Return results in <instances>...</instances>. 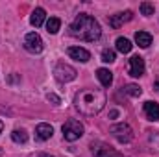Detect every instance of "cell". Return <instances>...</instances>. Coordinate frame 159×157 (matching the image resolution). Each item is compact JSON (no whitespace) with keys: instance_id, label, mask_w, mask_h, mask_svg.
<instances>
[{"instance_id":"obj_1","label":"cell","mask_w":159,"mask_h":157,"mask_svg":"<svg viewBox=\"0 0 159 157\" xmlns=\"http://www.w3.org/2000/svg\"><path fill=\"white\" fill-rule=\"evenodd\" d=\"M106 92L102 89H81L74 96V107L85 117L98 115L106 105Z\"/></svg>"},{"instance_id":"obj_2","label":"cell","mask_w":159,"mask_h":157,"mask_svg":"<svg viewBox=\"0 0 159 157\" xmlns=\"http://www.w3.org/2000/svg\"><path fill=\"white\" fill-rule=\"evenodd\" d=\"M70 35L80 41H87V43H94L100 39L102 35V28L98 24V20L91 15L81 13L74 19V22L70 24Z\"/></svg>"},{"instance_id":"obj_3","label":"cell","mask_w":159,"mask_h":157,"mask_svg":"<svg viewBox=\"0 0 159 157\" xmlns=\"http://www.w3.org/2000/svg\"><path fill=\"white\" fill-rule=\"evenodd\" d=\"M61 131H63V139H65V141L74 142V141H78L80 137L83 135V124H81L80 120L70 118V120H67V122L63 124Z\"/></svg>"},{"instance_id":"obj_4","label":"cell","mask_w":159,"mask_h":157,"mask_svg":"<svg viewBox=\"0 0 159 157\" xmlns=\"http://www.w3.org/2000/svg\"><path fill=\"white\" fill-rule=\"evenodd\" d=\"M111 135L122 142V144H126V142H131L133 141V129L128 126V124H115V126H111Z\"/></svg>"},{"instance_id":"obj_5","label":"cell","mask_w":159,"mask_h":157,"mask_svg":"<svg viewBox=\"0 0 159 157\" xmlns=\"http://www.w3.org/2000/svg\"><path fill=\"white\" fill-rule=\"evenodd\" d=\"M76 69H72L70 65H67V63H57L56 65V69H54V76L57 81H61V83H67V81H72V79H76Z\"/></svg>"},{"instance_id":"obj_6","label":"cell","mask_w":159,"mask_h":157,"mask_svg":"<svg viewBox=\"0 0 159 157\" xmlns=\"http://www.w3.org/2000/svg\"><path fill=\"white\" fill-rule=\"evenodd\" d=\"M24 48H26L30 54H41V52H43L44 44H43V39H41V35L37 32L26 34V37H24Z\"/></svg>"},{"instance_id":"obj_7","label":"cell","mask_w":159,"mask_h":157,"mask_svg":"<svg viewBox=\"0 0 159 157\" xmlns=\"http://www.w3.org/2000/svg\"><path fill=\"white\" fill-rule=\"evenodd\" d=\"M91 152L94 157H124L120 152H117L115 148H111L106 142H93L91 144Z\"/></svg>"},{"instance_id":"obj_8","label":"cell","mask_w":159,"mask_h":157,"mask_svg":"<svg viewBox=\"0 0 159 157\" xmlns=\"http://www.w3.org/2000/svg\"><path fill=\"white\" fill-rule=\"evenodd\" d=\"M144 59L141 57V56H133L131 59H129V76H133V78H141L143 74H144Z\"/></svg>"},{"instance_id":"obj_9","label":"cell","mask_w":159,"mask_h":157,"mask_svg":"<svg viewBox=\"0 0 159 157\" xmlns=\"http://www.w3.org/2000/svg\"><path fill=\"white\" fill-rule=\"evenodd\" d=\"M131 19H133V13H131V11H122V13H117V15H111L107 20H109V26H111V28L119 30L124 22H129Z\"/></svg>"},{"instance_id":"obj_10","label":"cell","mask_w":159,"mask_h":157,"mask_svg":"<svg viewBox=\"0 0 159 157\" xmlns=\"http://www.w3.org/2000/svg\"><path fill=\"white\" fill-rule=\"evenodd\" d=\"M67 52H69V56H70L72 59H76L80 63H87V61L91 59V52L85 50V48H81V46H70Z\"/></svg>"},{"instance_id":"obj_11","label":"cell","mask_w":159,"mask_h":157,"mask_svg":"<svg viewBox=\"0 0 159 157\" xmlns=\"http://www.w3.org/2000/svg\"><path fill=\"white\" fill-rule=\"evenodd\" d=\"M54 135V128L50 126V124H39L37 128H35V137L39 139V141H48L50 137Z\"/></svg>"},{"instance_id":"obj_12","label":"cell","mask_w":159,"mask_h":157,"mask_svg":"<svg viewBox=\"0 0 159 157\" xmlns=\"http://www.w3.org/2000/svg\"><path fill=\"white\" fill-rule=\"evenodd\" d=\"M144 115L148 120H159V104L157 102H144Z\"/></svg>"},{"instance_id":"obj_13","label":"cell","mask_w":159,"mask_h":157,"mask_svg":"<svg viewBox=\"0 0 159 157\" xmlns=\"http://www.w3.org/2000/svg\"><path fill=\"white\" fill-rule=\"evenodd\" d=\"M44 19H46V11H44L43 7H35V9L32 11V17H30V24H32V26H35V28H39V26H43Z\"/></svg>"},{"instance_id":"obj_14","label":"cell","mask_w":159,"mask_h":157,"mask_svg":"<svg viewBox=\"0 0 159 157\" xmlns=\"http://www.w3.org/2000/svg\"><path fill=\"white\" fill-rule=\"evenodd\" d=\"M96 78H98V81H100L104 87H109V85L113 83V72H111L109 69H98V70H96Z\"/></svg>"},{"instance_id":"obj_15","label":"cell","mask_w":159,"mask_h":157,"mask_svg":"<svg viewBox=\"0 0 159 157\" xmlns=\"http://www.w3.org/2000/svg\"><path fill=\"white\" fill-rule=\"evenodd\" d=\"M135 43L141 46V48H148L152 44V35L148 32H137L135 34Z\"/></svg>"},{"instance_id":"obj_16","label":"cell","mask_w":159,"mask_h":157,"mask_svg":"<svg viewBox=\"0 0 159 157\" xmlns=\"http://www.w3.org/2000/svg\"><path fill=\"white\" fill-rule=\"evenodd\" d=\"M115 44H117V50H119L120 54H129V52H131V48H133L131 41L126 39V37H119Z\"/></svg>"},{"instance_id":"obj_17","label":"cell","mask_w":159,"mask_h":157,"mask_svg":"<svg viewBox=\"0 0 159 157\" xmlns=\"http://www.w3.org/2000/svg\"><path fill=\"white\" fill-rule=\"evenodd\" d=\"M59 28H61V20H59L57 17H50V19L46 20V32H48V34H57Z\"/></svg>"},{"instance_id":"obj_18","label":"cell","mask_w":159,"mask_h":157,"mask_svg":"<svg viewBox=\"0 0 159 157\" xmlns=\"http://www.w3.org/2000/svg\"><path fill=\"white\" fill-rule=\"evenodd\" d=\"M11 139H13V142L24 144V142L28 141V133H26L24 129H13V133H11Z\"/></svg>"},{"instance_id":"obj_19","label":"cell","mask_w":159,"mask_h":157,"mask_svg":"<svg viewBox=\"0 0 159 157\" xmlns=\"http://www.w3.org/2000/svg\"><path fill=\"white\" fill-rule=\"evenodd\" d=\"M115 59H117L115 50H111V48H104V50H102V61H104V63H113Z\"/></svg>"},{"instance_id":"obj_20","label":"cell","mask_w":159,"mask_h":157,"mask_svg":"<svg viewBox=\"0 0 159 157\" xmlns=\"http://www.w3.org/2000/svg\"><path fill=\"white\" fill-rule=\"evenodd\" d=\"M124 92L126 94H129V96H141V87L139 85H133V83H129V85H126L124 87Z\"/></svg>"},{"instance_id":"obj_21","label":"cell","mask_w":159,"mask_h":157,"mask_svg":"<svg viewBox=\"0 0 159 157\" xmlns=\"http://www.w3.org/2000/svg\"><path fill=\"white\" fill-rule=\"evenodd\" d=\"M141 13H143L144 17H152V15H154V4L143 2V4H141Z\"/></svg>"},{"instance_id":"obj_22","label":"cell","mask_w":159,"mask_h":157,"mask_svg":"<svg viewBox=\"0 0 159 157\" xmlns=\"http://www.w3.org/2000/svg\"><path fill=\"white\" fill-rule=\"evenodd\" d=\"M46 98H48V102H52V104H56V105H57V104H61L59 96H57V94H54V92H50V94H48Z\"/></svg>"},{"instance_id":"obj_23","label":"cell","mask_w":159,"mask_h":157,"mask_svg":"<svg viewBox=\"0 0 159 157\" xmlns=\"http://www.w3.org/2000/svg\"><path fill=\"white\" fill-rule=\"evenodd\" d=\"M2 131H4V122L0 120V133H2Z\"/></svg>"},{"instance_id":"obj_24","label":"cell","mask_w":159,"mask_h":157,"mask_svg":"<svg viewBox=\"0 0 159 157\" xmlns=\"http://www.w3.org/2000/svg\"><path fill=\"white\" fill-rule=\"evenodd\" d=\"M39 157H52V155H48V154H41Z\"/></svg>"},{"instance_id":"obj_25","label":"cell","mask_w":159,"mask_h":157,"mask_svg":"<svg viewBox=\"0 0 159 157\" xmlns=\"http://www.w3.org/2000/svg\"><path fill=\"white\" fill-rule=\"evenodd\" d=\"M156 89H157V92H159V81H156Z\"/></svg>"},{"instance_id":"obj_26","label":"cell","mask_w":159,"mask_h":157,"mask_svg":"<svg viewBox=\"0 0 159 157\" xmlns=\"http://www.w3.org/2000/svg\"><path fill=\"white\" fill-rule=\"evenodd\" d=\"M0 155H2V148H0Z\"/></svg>"}]
</instances>
